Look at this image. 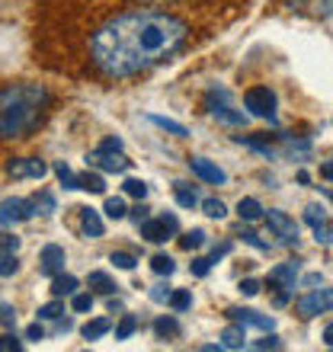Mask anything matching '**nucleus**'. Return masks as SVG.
Returning <instances> with one entry per match:
<instances>
[{"label": "nucleus", "mask_w": 333, "mask_h": 352, "mask_svg": "<svg viewBox=\"0 0 333 352\" xmlns=\"http://www.w3.org/2000/svg\"><path fill=\"white\" fill-rule=\"evenodd\" d=\"M135 330H138V317H135V314H122L119 327H116V340H129Z\"/></svg>", "instance_id": "nucleus-27"}, {"label": "nucleus", "mask_w": 333, "mask_h": 352, "mask_svg": "<svg viewBox=\"0 0 333 352\" xmlns=\"http://www.w3.org/2000/svg\"><path fill=\"white\" fill-rule=\"evenodd\" d=\"M55 176L61 179V186H65V189H77V176L71 173V167H67L65 160H58V164H55Z\"/></svg>", "instance_id": "nucleus-31"}, {"label": "nucleus", "mask_w": 333, "mask_h": 352, "mask_svg": "<svg viewBox=\"0 0 333 352\" xmlns=\"http://www.w3.org/2000/svg\"><path fill=\"white\" fill-rule=\"evenodd\" d=\"M295 311L301 317H317V314L333 311V288H314V292H308L305 298H298Z\"/></svg>", "instance_id": "nucleus-4"}, {"label": "nucleus", "mask_w": 333, "mask_h": 352, "mask_svg": "<svg viewBox=\"0 0 333 352\" xmlns=\"http://www.w3.org/2000/svg\"><path fill=\"white\" fill-rule=\"evenodd\" d=\"M189 36L180 16L164 10H129L103 23L90 38L93 65L106 77H135L180 52Z\"/></svg>", "instance_id": "nucleus-1"}, {"label": "nucleus", "mask_w": 333, "mask_h": 352, "mask_svg": "<svg viewBox=\"0 0 333 352\" xmlns=\"http://www.w3.org/2000/svg\"><path fill=\"white\" fill-rule=\"evenodd\" d=\"M208 109H212L215 119L231 122V125H244V122H247V116H244V112H234L231 106H228V93L222 96V102H218V96H215V93H208Z\"/></svg>", "instance_id": "nucleus-14"}, {"label": "nucleus", "mask_w": 333, "mask_h": 352, "mask_svg": "<svg viewBox=\"0 0 333 352\" xmlns=\"http://www.w3.org/2000/svg\"><path fill=\"white\" fill-rule=\"evenodd\" d=\"M222 346L224 349H244L247 346V333H244V324H231L222 333Z\"/></svg>", "instance_id": "nucleus-17"}, {"label": "nucleus", "mask_w": 333, "mask_h": 352, "mask_svg": "<svg viewBox=\"0 0 333 352\" xmlns=\"http://www.w3.org/2000/svg\"><path fill=\"white\" fill-rule=\"evenodd\" d=\"M138 231H141L144 241L160 243V241H166V237H173V234L180 231V221H176V214H160V218H154V221H151V218L148 221H141Z\"/></svg>", "instance_id": "nucleus-5"}, {"label": "nucleus", "mask_w": 333, "mask_h": 352, "mask_svg": "<svg viewBox=\"0 0 333 352\" xmlns=\"http://www.w3.org/2000/svg\"><path fill=\"white\" fill-rule=\"evenodd\" d=\"M112 330V324L109 320H106V317H96V320H87V324H83V340H100V336H106Z\"/></svg>", "instance_id": "nucleus-19"}, {"label": "nucleus", "mask_w": 333, "mask_h": 352, "mask_svg": "<svg viewBox=\"0 0 333 352\" xmlns=\"http://www.w3.org/2000/svg\"><path fill=\"white\" fill-rule=\"evenodd\" d=\"M109 263H116L119 269H135V263H138V260H135L131 253H112Z\"/></svg>", "instance_id": "nucleus-40"}, {"label": "nucleus", "mask_w": 333, "mask_h": 352, "mask_svg": "<svg viewBox=\"0 0 333 352\" xmlns=\"http://www.w3.org/2000/svg\"><path fill=\"white\" fill-rule=\"evenodd\" d=\"M36 212V202L32 199H3L0 202V224H17V221H26V218H32Z\"/></svg>", "instance_id": "nucleus-6"}, {"label": "nucleus", "mask_w": 333, "mask_h": 352, "mask_svg": "<svg viewBox=\"0 0 333 352\" xmlns=\"http://www.w3.org/2000/svg\"><path fill=\"white\" fill-rule=\"evenodd\" d=\"M173 195H176V205H180V208H195V205H199L195 189H193V186H186V183H176L173 186Z\"/></svg>", "instance_id": "nucleus-21"}, {"label": "nucleus", "mask_w": 333, "mask_h": 352, "mask_svg": "<svg viewBox=\"0 0 333 352\" xmlns=\"http://www.w3.org/2000/svg\"><path fill=\"white\" fill-rule=\"evenodd\" d=\"M154 333H158L160 340H166V336H180V324H176L173 317H160V320H154Z\"/></svg>", "instance_id": "nucleus-25"}, {"label": "nucleus", "mask_w": 333, "mask_h": 352, "mask_svg": "<svg viewBox=\"0 0 333 352\" xmlns=\"http://www.w3.org/2000/svg\"><path fill=\"white\" fill-rule=\"evenodd\" d=\"M55 333H71V320H61V317H58V320H55Z\"/></svg>", "instance_id": "nucleus-52"}, {"label": "nucleus", "mask_w": 333, "mask_h": 352, "mask_svg": "<svg viewBox=\"0 0 333 352\" xmlns=\"http://www.w3.org/2000/svg\"><path fill=\"white\" fill-rule=\"evenodd\" d=\"M17 247H19V237H17V234L0 231V253H17Z\"/></svg>", "instance_id": "nucleus-39"}, {"label": "nucleus", "mask_w": 333, "mask_h": 352, "mask_svg": "<svg viewBox=\"0 0 333 352\" xmlns=\"http://www.w3.org/2000/svg\"><path fill=\"white\" fill-rule=\"evenodd\" d=\"M90 307H93V295H74L71 298V311H74V314H87Z\"/></svg>", "instance_id": "nucleus-37"}, {"label": "nucleus", "mask_w": 333, "mask_h": 352, "mask_svg": "<svg viewBox=\"0 0 333 352\" xmlns=\"http://www.w3.org/2000/svg\"><path fill=\"white\" fill-rule=\"evenodd\" d=\"M327 195H330V202H333V192H327Z\"/></svg>", "instance_id": "nucleus-54"}, {"label": "nucleus", "mask_w": 333, "mask_h": 352, "mask_svg": "<svg viewBox=\"0 0 333 352\" xmlns=\"http://www.w3.org/2000/svg\"><path fill=\"white\" fill-rule=\"evenodd\" d=\"M80 224L87 231V237H103V231H106L100 212H93V208H80Z\"/></svg>", "instance_id": "nucleus-16"}, {"label": "nucleus", "mask_w": 333, "mask_h": 352, "mask_svg": "<svg viewBox=\"0 0 333 352\" xmlns=\"http://www.w3.org/2000/svg\"><path fill=\"white\" fill-rule=\"evenodd\" d=\"M237 214H241L244 221H257L259 214H263V205H259L257 199H241V202H237Z\"/></svg>", "instance_id": "nucleus-23"}, {"label": "nucleus", "mask_w": 333, "mask_h": 352, "mask_svg": "<svg viewBox=\"0 0 333 352\" xmlns=\"http://www.w3.org/2000/svg\"><path fill=\"white\" fill-rule=\"evenodd\" d=\"M100 148H103V151H122V138H106Z\"/></svg>", "instance_id": "nucleus-49"}, {"label": "nucleus", "mask_w": 333, "mask_h": 352, "mask_svg": "<svg viewBox=\"0 0 333 352\" xmlns=\"http://www.w3.org/2000/svg\"><path fill=\"white\" fill-rule=\"evenodd\" d=\"M208 269H212V256H195L193 260V276L195 278H205L208 276Z\"/></svg>", "instance_id": "nucleus-38"}, {"label": "nucleus", "mask_w": 333, "mask_h": 352, "mask_svg": "<svg viewBox=\"0 0 333 352\" xmlns=\"http://www.w3.org/2000/svg\"><path fill=\"white\" fill-rule=\"evenodd\" d=\"M266 224L282 243H298V224H295V218H288L286 212H269Z\"/></svg>", "instance_id": "nucleus-9"}, {"label": "nucleus", "mask_w": 333, "mask_h": 352, "mask_svg": "<svg viewBox=\"0 0 333 352\" xmlns=\"http://www.w3.org/2000/svg\"><path fill=\"white\" fill-rule=\"evenodd\" d=\"M13 320H17V311H13V305H3V301H0V324H3V327H13Z\"/></svg>", "instance_id": "nucleus-43"}, {"label": "nucleus", "mask_w": 333, "mask_h": 352, "mask_svg": "<svg viewBox=\"0 0 333 352\" xmlns=\"http://www.w3.org/2000/svg\"><path fill=\"white\" fill-rule=\"evenodd\" d=\"M253 349H282V340H279V336H272V330H269V336L257 340V343H253Z\"/></svg>", "instance_id": "nucleus-41"}, {"label": "nucleus", "mask_w": 333, "mask_h": 352, "mask_svg": "<svg viewBox=\"0 0 333 352\" xmlns=\"http://www.w3.org/2000/svg\"><path fill=\"white\" fill-rule=\"evenodd\" d=\"M241 237H244V241H247V243H250V247H257V250H263V253H266V250H269V243H266V241H263V237H259V234H257V231H244V234H241Z\"/></svg>", "instance_id": "nucleus-42"}, {"label": "nucleus", "mask_w": 333, "mask_h": 352, "mask_svg": "<svg viewBox=\"0 0 333 352\" xmlns=\"http://www.w3.org/2000/svg\"><path fill=\"white\" fill-rule=\"evenodd\" d=\"M305 221L314 228V237H317V243H327L330 241V231L324 228V212L317 208V205H311V208H305Z\"/></svg>", "instance_id": "nucleus-15"}, {"label": "nucleus", "mask_w": 333, "mask_h": 352, "mask_svg": "<svg viewBox=\"0 0 333 352\" xmlns=\"http://www.w3.org/2000/svg\"><path fill=\"white\" fill-rule=\"evenodd\" d=\"M228 317L234 324H244V327H257V330H272V317H263L250 307H228Z\"/></svg>", "instance_id": "nucleus-13"}, {"label": "nucleus", "mask_w": 333, "mask_h": 352, "mask_svg": "<svg viewBox=\"0 0 333 352\" xmlns=\"http://www.w3.org/2000/svg\"><path fill=\"white\" fill-rule=\"evenodd\" d=\"M45 102H48V93H45V87H39V84L0 87V141L19 138L29 129H36Z\"/></svg>", "instance_id": "nucleus-2"}, {"label": "nucleus", "mask_w": 333, "mask_h": 352, "mask_svg": "<svg viewBox=\"0 0 333 352\" xmlns=\"http://www.w3.org/2000/svg\"><path fill=\"white\" fill-rule=\"evenodd\" d=\"M202 212L208 214V218H218V221H222L224 214H228V208H224L222 199H205V202H202Z\"/></svg>", "instance_id": "nucleus-34"}, {"label": "nucleus", "mask_w": 333, "mask_h": 352, "mask_svg": "<svg viewBox=\"0 0 333 352\" xmlns=\"http://www.w3.org/2000/svg\"><path fill=\"white\" fill-rule=\"evenodd\" d=\"M103 212L109 214L112 221H119V218H125V214H129V212H125V202H122L119 195H112V199H106V205H103Z\"/></svg>", "instance_id": "nucleus-30"}, {"label": "nucleus", "mask_w": 333, "mask_h": 352, "mask_svg": "<svg viewBox=\"0 0 333 352\" xmlns=\"http://www.w3.org/2000/svg\"><path fill=\"white\" fill-rule=\"evenodd\" d=\"M241 292H244V295H257V292H259V282H257V278H244V282H241Z\"/></svg>", "instance_id": "nucleus-47"}, {"label": "nucleus", "mask_w": 333, "mask_h": 352, "mask_svg": "<svg viewBox=\"0 0 333 352\" xmlns=\"http://www.w3.org/2000/svg\"><path fill=\"white\" fill-rule=\"evenodd\" d=\"M321 282H324V276H321V272H311V276H305V285H308V288L321 285Z\"/></svg>", "instance_id": "nucleus-51"}, {"label": "nucleus", "mask_w": 333, "mask_h": 352, "mask_svg": "<svg viewBox=\"0 0 333 352\" xmlns=\"http://www.w3.org/2000/svg\"><path fill=\"white\" fill-rule=\"evenodd\" d=\"M26 340H32V343H39V340H45V330L39 324H29L26 327Z\"/></svg>", "instance_id": "nucleus-46"}, {"label": "nucleus", "mask_w": 333, "mask_h": 352, "mask_svg": "<svg viewBox=\"0 0 333 352\" xmlns=\"http://www.w3.org/2000/svg\"><path fill=\"white\" fill-rule=\"evenodd\" d=\"M19 269V260H17V253H0V278H7L13 276Z\"/></svg>", "instance_id": "nucleus-35"}, {"label": "nucleus", "mask_w": 333, "mask_h": 352, "mask_svg": "<svg viewBox=\"0 0 333 352\" xmlns=\"http://www.w3.org/2000/svg\"><path fill=\"white\" fill-rule=\"evenodd\" d=\"M7 173L13 179H42L48 173V167L39 157H17L7 164Z\"/></svg>", "instance_id": "nucleus-8"}, {"label": "nucleus", "mask_w": 333, "mask_h": 352, "mask_svg": "<svg viewBox=\"0 0 333 352\" xmlns=\"http://www.w3.org/2000/svg\"><path fill=\"white\" fill-rule=\"evenodd\" d=\"M122 192L131 195V199H144V195H148V183H144V179H135V176H129V179L122 183Z\"/></svg>", "instance_id": "nucleus-26"}, {"label": "nucleus", "mask_w": 333, "mask_h": 352, "mask_svg": "<svg viewBox=\"0 0 333 352\" xmlns=\"http://www.w3.org/2000/svg\"><path fill=\"white\" fill-rule=\"evenodd\" d=\"M151 269H154L158 276H173L176 263H173V256H166V253H158V256L151 260Z\"/></svg>", "instance_id": "nucleus-28"}, {"label": "nucleus", "mask_w": 333, "mask_h": 352, "mask_svg": "<svg viewBox=\"0 0 333 352\" xmlns=\"http://www.w3.org/2000/svg\"><path fill=\"white\" fill-rule=\"evenodd\" d=\"M170 295H173V292H170V288H166V285L151 288V301H158V305H164V301H170Z\"/></svg>", "instance_id": "nucleus-45"}, {"label": "nucleus", "mask_w": 333, "mask_h": 352, "mask_svg": "<svg viewBox=\"0 0 333 352\" xmlns=\"http://www.w3.org/2000/svg\"><path fill=\"white\" fill-rule=\"evenodd\" d=\"M170 307H173V311H189V307H193V292H186V288L173 292V295H170Z\"/></svg>", "instance_id": "nucleus-32"}, {"label": "nucleus", "mask_w": 333, "mask_h": 352, "mask_svg": "<svg viewBox=\"0 0 333 352\" xmlns=\"http://www.w3.org/2000/svg\"><path fill=\"white\" fill-rule=\"evenodd\" d=\"M205 243V231H199V228H195V231H186L183 237H180V247H183V250H195V247H202Z\"/></svg>", "instance_id": "nucleus-33"}, {"label": "nucleus", "mask_w": 333, "mask_h": 352, "mask_svg": "<svg viewBox=\"0 0 333 352\" xmlns=\"http://www.w3.org/2000/svg\"><path fill=\"white\" fill-rule=\"evenodd\" d=\"M87 285L96 288L100 295H112V292H116V282H112L109 272H90V276H87Z\"/></svg>", "instance_id": "nucleus-22"}, {"label": "nucleus", "mask_w": 333, "mask_h": 352, "mask_svg": "<svg viewBox=\"0 0 333 352\" xmlns=\"http://www.w3.org/2000/svg\"><path fill=\"white\" fill-rule=\"evenodd\" d=\"M298 272H301V263L298 260H286V263H279L276 269H269V285H279V288H295V278Z\"/></svg>", "instance_id": "nucleus-11"}, {"label": "nucleus", "mask_w": 333, "mask_h": 352, "mask_svg": "<svg viewBox=\"0 0 333 352\" xmlns=\"http://www.w3.org/2000/svg\"><path fill=\"white\" fill-rule=\"evenodd\" d=\"M324 343H327V346H333V324L324 330Z\"/></svg>", "instance_id": "nucleus-53"}, {"label": "nucleus", "mask_w": 333, "mask_h": 352, "mask_svg": "<svg viewBox=\"0 0 333 352\" xmlns=\"http://www.w3.org/2000/svg\"><path fill=\"white\" fill-rule=\"evenodd\" d=\"M151 122H154V125H160L164 131H170V135H176V138H186V135H189V129H186V125H180V122H173V119H166V116H151Z\"/></svg>", "instance_id": "nucleus-24"}, {"label": "nucleus", "mask_w": 333, "mask_h": 352, "mask_svg": "<svg viewBox=\"0 0 333 352\" xmlns=\"http://www.w3.org/2000/svg\"><path fill=\"white\" fill-rule=\"evenodd\" d=\"M189 170H193L199 179H205V183H212V186H222L224 179H228V173H224L218 164H212V160H205V157H193L189 160Z\"/></svg>", "instance_id": "nucleus-12"}, {"label": "nucleus", "mask_w": 333, "mask_h": 352, "mask_svg": "<svg viewBox=\"0 0 333 352\" xmlns=\"http://www.w3.org/2000/svg\"><path fill=\"white\" fill-rule=\"evenodd\" d=\"M65 247H58V243H48V247H42V253H39V272L42 276H58V272H65Z\"/></svg>", "instance_id": "nucleus-10"}, {"label": "nucleus", "mask_w": 333, "mask_h": 352, "mask_svg": "<svg viewBox=\"0 0 333 352\" xmlns=\"http://www.w3.org/2000/svg\"><path fill=\"white\" fill-rule=\"evenodd\" d=\"M131 221H135V224L148 221V208H144V205H138V208H131Z\"/></svg>", "instance_id": "nucleus-48"}, {"label": "nucleus", "mask_w": 333, "mask_h": 352, "mask_svg": "<svg viewBox=\"0 0 333 352\" xmlns=\"http://www.w3.org/2000/svg\"><path fill=\"white\" fill-rule=\"evenodd\" d=\"M321 176H324L327 183H333V160H324V164H321Z\"/></svg>", "instance_id": "nucleus-50"}, {"label": "nucleus", "mask_w": 333, "mask_h": 352, "mask_svg": "<svg viewBox=\"0 0 333 352\" xmlns=\"http://www.w3.org/2000/svg\"><path fill=\"white\" fill-rule=\"evenodd\" d=\"M74 292H77V278L74 276H65V272L52 276V295H55V298L74 295Z\"/></svg>", "instance_id": "nucleus-18"}, {"label": "nucleus", "mask_w": 333, "mask_h": 352, "mask_svg": "<svg viewBox=\"0 0 333 352\" xmlns=\"http://www.w3.org/2000/svg\"><path fill=\"white\" fill-rule=\"evenodd\" d=\"M61 314H65V301H61V298H55V301H48V305L39 307V317H42V320H58Z\"/></svg>", "instance_id": "nucleus-29"}, {"label": "nucleus", "mask_w": 333, "mask_h": 352, "mask_svg": "<svg viewBox=\"0 0 333 352\" xmlns=\"http://www.w3.org/2000/svg\"><path fill=\"white\" fill-rule=\"evenodd\" d=\"M77 189H83V192H103L106 189V179H103V173H80L77 176Z\"/></svg>", "instance_id": "nucleus-20"}, {"label": "nucleus", "mask_w": 333, "mask_h": 352, "mask_svg": "<svg viewBox=\"0 0 333 352\" xmlns=\"http://www.w3.org/2000/svg\"><path fill=\"white\" fill-rule=\"evenodd\" d=\"M244 106L250 109V116L257 119H276V93L269 87H253L244 93Z\"/></svg>", "instance_id": "nucleus-3"}, {"label": "nucleus", "mask_w": 333, "mask_h": 352, "mask_svg": "<svg viewBox=\"0 0 333 352\" xmlns=\"http://www.w3.org/2000/svg\"><path fill=\"white\" fill-rule=\"evenodd\" d=\"M32 202H36V212L39 214H52V212H55V195H52V192H39Z\"/></svg>", "instance_id": "nucleus-36"}, {"label": "nucleus", "mask_w": 333, "mask_h": 352, "mask_svg": "<svg viewBox=\"0 0 333 352\" xmlns=\"http://www.w3.org/2000/svg\"><path fill=\"white\" fill-rule=\"evenodd\" d=\"M87 164L96 170H103V173H125L129 170V160L122 157V151H93L90 157H87Z\"/></svg>", "instance_id": "nucleus-7"}, {"label": "nucleus", "mask_w": 333, "mask_h": 352, "mask_svg": "<svg viewBox=\"0 0 333 352\" xmlns=\"http://www.w3.org/2000/svg\"><path fill=\"white\" fill-rule=\"evenodd\" d=\"M10 349H13V352H17V349H23V343H19L17 336L3 333V336H0V352H10Z\"/></svg>", "instance_id": "nucleus-44"}]
</instances>
